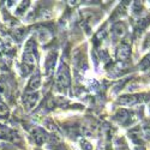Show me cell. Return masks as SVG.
<instances>
[{
    "label": "cell",
    "instance_id": "obj_1",
    "mask_svg": "<svg viewBox=\"0 0 150 150\" xmlns=\"http://www.w3.org/2000/svg\"><path fill=\"white\" fill-rule=\"evenodd\" d=\"M70 83H71V76H70L69 67L62 64L55 74V85L60 90H64L70 85Z\"/></svg>",
    "mask_w": 150,
    "mask_h": 150
},
{
    "label": "cell",
    "instance_id": "obj_2",
    "mask_svg": "<svg viewBox=\"0 0 150 150\" xmlns=\"http://www.w3.org/2000/svg\"><path fill=\"white\" fill-rule=\"evenodd\" d=\"M40 97L41 94L39 91H25L23 97V105L27 108V110H31L40 101Z\"/></svg>",
    "mask_w": 150,
    "mask_h": 150
},
{
    "label": "cell",
    "instance_id": "obj_3",
    "mask_svg": "<svg viewBox=\"0 0 150 150\" xmlns=\"http://www.w3.org/2000/svg\"><path fill=\"white\" fill-rule=\"evenodd\" d=\"M126 31H127L126 24L122 22H119V23H115L113 28H112V36H113L114 40H120L125 36Z\"/></svg>",
    "mask_w": 150,
    "mask_h": 150
},
{
    "label": "cell",
    "instance_id": "obj_4",
    "mask_svg": "<svg viewBox=\"0 0 150 150\" xmlns=\"http://www.w3.org/2000/svg\"><path fill=\"white\" fill-rule=\"evenodd\" d=\"M142 97H143L142 95H125L118 100V102L121 106H133L136 103L141 102L143 100Z\"/></svg>",
    "mask_w": 150,
    "mask_h": 150
},
{
    "label": "cell",
    "instance_id": "obj_5",
    "mask_svg": "<svg viewBox=\"0 0 150 150\" xmlns=\"http://www.w3.org/2000/svg\"><path fill=\"white\" fill-rule=\"evenodd\" d=\"M131 54V46L126 42H122L119 45V47L117 48V58L118 60H126L129 59Z\"/></svg>",
    "mask_w": 150,
    "mask_h": 150
},
{
    "label": "cell",
    "instance_id": "obj_6",
    "mask_svg": "<svg viewBox=\"0 0 150 150\" xmlns=\"http://www.w3.org/2000/svg\"><path fill=\"white\" fill-rule=\"evenodd\" d=\"M40 86H41V77H40L39 73H36V74H34V76L31 77V79L29 81L27 91H37Z\"/></svg>",
    "mask_w": 150,
    "mask_h": 150
},
{
    "label": "cell",
    "instance_id": "obj_7",
    "mask_svg": "<svg viewBox=\"0 0 150 150\" xmlns=\"http://www.w3.org/2000/svg\"><path fill=\"white\" fill-rule=\"evenodd\" d=\"M15 137L17 138V133H15L12 130L4 127V126H0V138H4V139H15Z\"/></svg>",
    "mask_w": 150,
    "mask_h": 150
},
{
    "label": "cell",
    "instance_id": "obj_8",
    "mask_svg": "<svg viewBox=\"0 0 150 150\" xmlns=\"http://www.w3.org/2000/svg\"><path fill=\"white\" fill-rule=\"evenodd\" d=\"M55 59L57 54L55 53H49L46 60V70L48 73H52L54 71V65H55Z\"/></svg>",
    "mask_w": 150,
    "mask_h": 150
},
{
    "label": "cell",
    "instance_id": "obj_9",
    "mask_svg": "<svg viewBox=\"0 0 150 150\" xmlns=\"http://www.w3.org/2000/svg\"><path fill=\"white\" fill-rule=\"evenodd\" d=\"M33 138L37 144H42L47 139V137H46V133L41 129H35L33 131Z\"/></svg>",
    "mask_w": 150,
    "mask_h": 150
},
{
    "label": "cell",
    "instance_id": "obj_10",
    "mask_svg": "<svg viewBox=\"0 0 150 150\" xmlns=\"http://www.w3.org/2000/svg\"><path fill=\"white\" fill-rule=\"evenodd\" d=\"M141 133L144 138L150 139V121H145L142 126H141Z\"/></svg>",
    "mask_w": 150,
    "mask_h": 150
},
{
    "label": "cell",
    "instance_id": "obj_11",
    "mask_svg": "<svg viewBox=\"0 0 150 150\" xmlns=\"http://www.w3.org/2000/svg\"><path fill=\"white\" fill-rule=\"evenodd\" d=\"M8 113H10L8 107H7L4 102L0 101V118H3V119L7 118V117H8Z\"/></svg>",
    "mask_w": 150,
    "mask_h": 150
},
{
    "label": "cell",
    "instance_id": "obj_12",
    "mask_svg": "<svg viewBox=\"0 0 150 150\" xmlns=\"http://www.w3.org/2000/svg\"><path fill=\"white\" fill-rule=\"evenodd\" d=\"M8 96V86L4 81H0V97Z\"/></svg>",
    "mask_w": 150,
    "mask_h": 150
},
{
    "label": "cell",
    "instance_id": "obj_13",
    "mask_svg": "<svg viewBox=\"0 0 150 150\" xmlns=\"http://www.w3.org/2000/svg\"><path fill=\"white\" fill-rule=\"evenodd\" d=\"M143 47H144L145 49H149V48H150V35L146 37V39H145V42H144Z\"/></svg>",
    "mask_w": 150,
    "mask_h": 150
},
{
    "label": "cell",
    "instance_id": "obj_14",
    "mask_svg": "<svg viewBox=\"0 0 150 150\" xmlns=\"http://www.w3.org/2000/svg\"><path fill=\"white\" fill-rule=\"evenodd\" d=\"M148 109H149V113H150V103H149V106H148Z\"/></svg>",
    "mask_w": 150,
    "mask_h": 150
}]
</instances>
